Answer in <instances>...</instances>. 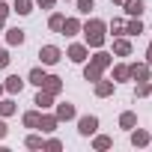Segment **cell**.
Here are the masks:
<instances>
[{
	"label": "cell",
	"instance_id": "cell-1",
	"mask_svg": "<svg viewBox=\"0 0 152 152\" xmlns=\"http://www.w3.org/2000/svg\"><path fill=\"white\" fill-rule=\"evenodd\" d=\"M84 39H87V48H102L104 45V30H107V24L104 21H99V18H90L84 27Z\"/></svg>",
	"mask_w": 152,
	"mask_h": 152
},
{
	"label": "cell",
	"instance_id": "cell-2",
	"mask_svg": "<svg viewBox=\"0 0 152 152\" xmlns=\"http://www.w3.org/2000/svg\"><path fill=\"white\" fill-rule=\"evenodd\" d=\"M107 66H110V54L99 51V54L90 60V66L84 69V78H87V81H99V78H102V72H104Z\"/></svg>",
	"mask_w": 152,
	"mask_h": 152
},
{
	"label": "cell",
	"instance_id": "cell-3",
	"mask_svg": "<svg viewBox=\"0 0 152 152\" xmlns=\"http://www.w3.org/2000/svg\"><path fill=\"white\" fill-rule=\"evenodd\" d=\"M39 57H42V63L45 66H54V63H60V48L57 45H45V48H39Z\"/></svg>",
	"mask_w": 152,
	"mask_h": 152
},
{
	"label": "cell",
	"instance_id": "cell-4",
	"mask_svg": "<svg viewBox=\"0 0 152 152\" xmlns=\"http://www.w3.org/2000/svg\"><path fill=\"white\" fill-rule=\"evenodd\" d=\"M96 128H99V116H81V119H78V131H81L84 137L96 134Z\"/></svg>",
	"mask_w": 152,
	"mask_h": 152
},
{
	"label": "cell",
	"instance_id": "cell-5",
	"mask_svg": "<svg viewBox=\"0 0 152 152\" xmlns=\"http://www.w3.org/2000/svg\"><path fill=\"white\" fill-rule=\"evenodd\" d=\"M87 54H90V48H87V45H72V48L66 51V57H69L72 63H84V60H87Z\"/></svg>",
	"mask_w": 152,
	"mask_h": 152
},
{
	"label": "cell",
	"instance_id": "cell-6",
	"mask_svg": "<svg viewBox=\"0 0 152 152\" xmlns=\"http://www.w3.org/2000/svg\"><path fill=\"white\" fill-rule=\"evenodd\" d=\"M66 119H75V104L72 102L57 104V122H66Z\"/></svg>",
	"mask_w": 152,
	"mask_h": 152
},
{
	"label": "cell",
	"instance_id": "cell-7",
	"mask_svg": "<svg viewBox=\"0 0 152 152\" xmlns=\"http://www.w3.org/2000/svg\"><path fill=\"white\" fill-rule=\"evenodd\" d=\"M42 90H45V93H51V96H57V93L63 90V81H60V78H54V75H45Z\"/></svg>",
	"mask_w": 152,
	"mask_h": 152
},
{
	"label": "cell",
	"instance_id": "cell-8",
	"mask_svg": "<svg viewBox=\"0 0 152 152\" xmlns=\"http://www.w3.org/2000/svg\"><path fill=\"white\" fill-rule=\"evenodd\" d=\"M122 6H125V12H128L131 18H140V15H143V9H146V6H143V0H125Z\"/></svg>",
	"mask_w": 152,
	"mask_h": 152
},
{
	"label": "cell",
	"instance_id": "cell-9",
	"mask_svg": "<svg viewBox=\"0 0 152 152\" xmlns=\"http://www.w3.org/2000/svg\"><path fill=\"white\" fill-rule=\"evenodd\" d=\"M24 84H27L24 78H18V75H9L3 87H6V93H21V90H24Z\"/></svg>",
	"mask_w": 152,
	"mask_h": 152
},
{
	"label": "cell",
	"instance_id": "cell-10",
	"mask_svg": "<svg viewBox=\"0 0 152 152\" xmlns=\"http://www.w3.org/2000/svg\"><path fill=\"white\" fill-rule=\"evenodd\" d=\"M131 69V78L134 81H149V63L143 66V63H137V66H128Z\"/></svg>",
	"mask_w": 152,
	"mask_h": 152
},
{
	"label": "cell",
	"instance_id": "cell-11",
	"mask_svg": "<svg viewBox=\"0 0 152 152\" xmlns=\"http://www.w3.org/2000/svg\"><path fill=\"white\" fill-rule=\"evenodd\" d=\"M81 27H84V24H81V21H78V18H66V21H63V27H60V30H63V33H66V36H75V33H81Z\"/></svg>",
	"mask_w": 152,
	"mask_h": 152
},
{
	"label": "cell",
	"instance_id": "cell-12",
	"mask_svg": "<svg viewBox=\"0 0 152 152\" xmlns=\"http://www.w3.org/2000/svg\"><path fill=\"white\" fill-rule=\"evenodd\" d=\"M110 93H113V81H102V78H99V81H96V96H99V99H107Z\"/></svg>",
	"mask_w": 152,
	"mask_h": 152
},
{
	"label": "cell",
	"instance_id": "cell-13",
	"mask_svg": "<svg viewBox=\"0 0 152 152\" xmlns=\"http://www.w3.org/2000/svg\"><path fill=\"white\" fill-rule=\"evenodd\" d=\"M51 102H54V96H51V93H45V90L39 87V96H36V102H33V104H36L39 110H45V107H51Z\"/></svg>",
	"mask_w": 152,
	"mask_h": 152
},
{
	"label": "cell",
	"instance_id": "cell-14",
	"mask_svg": "<svg viewBox=\"0 0 152 152\" xmlns=\"http://www.w3.org/2000/svg\"><path fill=\"white\" fill-rule=\"evenodd\" d=\"M113 54L128 57V54H131V42H128V39H116V42H113Z\"/></svg>",
	"mask_w": 152,
	"mask_h": 152
},
{
	"label": "cell",
	"instance_id": "cell-15",
	"mask_svg": "<svg viewBox=\"0 0 152 152\" xmlns=\"http://www.w3.org/2000/svg\"><path fill=\"white\" fill-rule=\"evenodd\" d=\"M6 42H9V45H24V30L12 27V30L6 33Z\"/></svg>",
	"mask_w": 152,
	"mask_h": 152
},
{
	"label": "cell",
	"instance_id": "cell-16",
	"mask_svg": "<svg viewBox=\"0 0 152 152\" xmlns=\"http://www.w3.org/2000/svg\"><path fill=\"white\" fill-rule=\"evenodd\" d=\"M18 15H30L33 12V0H15V6H12Z\"/></svg>",
	"mask_w": 152,
	"mask_h": 152
},
{
	"label": "cell",
	"instance_id": "cell-17",
	"mask_svg": "<svg viewBox=\"0 0 152 152\" xmlns=\"http://www.w3.org/2000/svg\"><path fill=\"white\" fill-rule=\"evenodd\" d=\"M36 128H42V131H54L57 128V116H39V125Z\"/></svg>",
	"mask_w": 152,
	"mask_h": 152
},
{
	"label": "cell",
	"instance_id": "cell-18",
	"mask_svg": "<svg viewBox=\"0 0 152 152\" xmlns=\"http://www.w3.org/2000/svg\"><path fill=\"white\" fill-rule=\"evenodd\" d=\"M119 125H122V128H134V125H137V116H134L131 110H125V113L119 116Z\"/></svg>",
	"mask_w": 152,
	"mask_h": 152
},
{
	"label": "cell",
	"instance_id": "cell-19",
	"mask_svg": "<svg viewBox=\"0 0 152 152\" xmlns=\"http://www.w3.org/2000/svg\"><path fill=\"white\" fill-rule=\"evenodd\" d=\"M30 84H36V87H42V84H45V69H39V66H36V69L30 72Z\"/></svg>",
	"mask_w": 152,
	"mask_h": 152
},
{
	"label": "cell",
	"instance_id": "cell-20",
	"mask_svg": "<svg viewBox=\"0 0 152 152\" xmlns=\"http://www.w3.org/2000/svg\"><path fill=\"white\" fill-rule=\"evenodd\" d=\"M12 113H15V102L3 99V102H0V116H12Z\"/></svg>",
	"mask_w": 152,
	"mask_h": 152
},
{
	"label": "cell",
	"instance_id": "cell-21",
	"mask_svg": "<svg viewBox=\"0 0 152 152\" xmlns=\"http://www.w3.org/2000/svg\"><path fill=\"white\" fill-rule=\"evenodd\" d=\"M24 125H27V128H36V125H39V110H27V113H24Z\"/></svg>",
	"mask_w": 152,
	"mask_h": 152
},
{
	"label": "cell",
	"instance_id": "cell-22",
	"mask_svg": "<svg viewBox=\"0 0 152 152\" xmlns=\"http://www.w3.org/2000/svg\"><path fill=\"white\" fill-rule=\"evenodd\" d=\"M113 78H116V81H128V78H131V69H128V66H116V69H113Z\"/></svg>",
	"mask_w": 152,
	"mask_h": 152
},
{
	"label": "cell",
	"instance_id": "cell-23",
	"mask_svg": "<svg viewBox=\"0 0 152 152\" xmlns=\"http://www.w3.org/2000/svg\"><path fill=\"white\" fill-rule=\"evenodd\" d=\"M125 33H128V36H137V33H143V24H140V18H137V21H128V24H125Z\"/></svg>",
	"mask_w": 152,
	"mask_h": 152
},
{
	"label": "cell",
	"instance_id": "cell-24",
	"mask_svg": "<svg viewBox=\"0 0 152 152\" xmlns=\"http://www.w3.org/2000/svg\"><path fill=\"white\" fill-rule=\"evenodd\" d=\"M131 143H134V146H146V143H149V134H146V131H134V134H131Z\"/></svg>",
	"mask_w": 152,
	"mask_h": 152
},
{
	"label": "cell",
	"instance_id": "cell-25",
	"mask_svg": "<svg viewBox=\"0 0 152 152\" xmlns=\"http://www.w3.org/2000/svg\"><path fill=\"white\" fill-rule=\"evenodd\" d=\"M110 143H113V140H110V137H104V134H99V137L93 140V146H96V149H110Z\"/></svg>",
	"mask_w": 152,
	"mask_h": 152
},
{
	"label": "cell",
	"instance_id": "cell-26",
	"mask_svg": "<svg viewBox=\"0 0 152 152\" xmlns=\"http://www.w3.org/2000/svg\"><path fill=\"white\" fill-rule=\"evenodd\" d=\"M63 21H66V18H63L60 12H54V15H51V21H48V27H51V30H60V27H63Z\"/></svg>",
	"mask_w": 152,
	"mask_h": 152
},
{
	"label": "cell",
	"instance_id": "cell-27",
	"mask_svg": "<svg viewBox=\"0 0 152 152\" xmlns=\"http://www.w3.org/2000/svg\"><path fill=\"white\" fill-rule=\"evenodd\" d=\"M110 33H116V36H119V33H125V21L113 18V21H110Z\"/></svg>",
	"mask_w": 152,
	"mask_h": 152
},
{
	"label": "cell",
	"instance_id": "cell-28",
	"mask_svg": "<svg viewBox=\"0 0 152 152\" xmlns=\"http://www.w3.org/2000/svg\"><path fill=\"white\" fill-rule=\"evenodd\" d=\"M27 146H30V149H42V146H45V140H42V137H36V134H30V137H27Z\"/></svg>",
	"mask_w": 152,
	"mask_h": 152
},
{
	"label": "cell",
	"instance_id": "cell-29",
	"mask_svg": "<svg viewBox=\"0 0 152 152\" xmlns=\"http://www.w3.org/2000/svg\"><path fill=\"white\" fill-rule=\"evenodd\" d=\"M90 9H93V0H78V12L90 15Z\"/></svg>",
	"mask_w": 152,
	"mask_h": 152
},
{
	"label": "cell",
	"instance_id": "cell-30",
	"mask_svg": "<svg viewBox=\"0 0 152 152\" xmlns=\"http://www.w3.org/2000/svg\"><path fill=\"white\" fill-rule=\"evenodd\" d=\"M6 15H9V6H6V0H0V21H6Z\"/></svg>",
	"mask_w": 152,
	"mask_h": 152
},
{
	"label": "cell",
	"instance_id": "cell-31",
	"mask_svg": "<svg viewBox=\"0 0 152 152\" xmlns=\"http://www.w3.org/2000/svg\"><path fill=\"white\" fill-rule=\"evenodd\" d=\"M9 66V51H0V69Z\"/></svg>",
	"mask_w": 152,
	"mask_h": 152
},
{
	"label": "cell",
	"instance_id": "cell-32",
	"mask_svg": "<svg viewBox=\"0 0 152 152\" xmlns=\"http://www.w3.org/2000/svg\"><path fill=\"white\" fill-rule=\"evenodd\" d=\"M45 146H48V149H60V146H63V143H60V140H57V137H51V140H48V143H45Z\"/></svg>",
	"mask_w": 152,
	"mask_h": 152
},
{
	"label": "cell",
	"instance_id": "cell-33",
	"mask_svg": "<svg viewBox=\"0 0 152 152\" xmlns=\"http://www.w3.org/2000/svg\"><path fill=\"white\" fill-rule=\"evenodd\" d=\"M36 3H39V6H42V9H51V6H54V3H57V0H36Z\"/></svg>",
	"mask_w": 152,
	"mask_h": 152
},
{
	"label": "cell",
	"instance_id": "cell-34",
	"mask_svg": "<svg viewBox=\"0 0 152 152\" xmlns=\"http://www.w3.org/2000/svg\"><path fill=\"white\" fill-rule=\"evenodd\" d=\"M6 134H9V128H6V122H3V119H0V140H3Z\"/></svg>",
	"mask_w": 152,
	"mask_h": 152
},
{
	"label": "cell",
	"instance_id": "cell-35",
	"mask_svg": "<svg viewBox=\"0 0 152 152\" xmlns=\"http://www.w3.org/2000/svg\"><path fill=\"white\" fill-rule=\"evenodd\" d=\"M146 57H149V69H152V42H149V48H146Z\"/></svg>",
	"mask_w": 152,
	"mask_h": 152
},
{
	"label": "cell",
	"instance_id": "cell-36",
	"mask_svg": "<svg viewBox=\"0 0 152 152\" xmlns=\"http://www.w3.org/2000/svg\"><path fill=\"white\" fill-rule=\"evenodd\" d=\"M3 93H6V87H3V84H0V96H3Z\"/></svg>",
	"mask_w": 152,
	"mask_h": 152
},
{
	"label": "cell",
	"instance_id": "cell-37",
	"mask_svg": "<svg viewBox=\"0 0 152 152\" xmlns=\"http://www.w3.org/2000/svg\"><path fill=\"white\" fill-rule=\"evenodd\" d=\"M113 3H125V0H113Z\"/></svg>",
	"mask_w": 152,
	"mask_h": 152
},
{
	"label": "cell",
	"instance_id": "cell-38",
	"mask_svg": "<svg viewBox=\"0 0 152 152\" xmlns=\"http://www.w3.org/2000/svg\"><path fill=\"white\" fill-rule=\"evenodd\" d=\"M3 24H6V21H0V30H3Z\"/></svg>",
	"mask_w": 152,
	"mask_h": 152
}]
</instances>
